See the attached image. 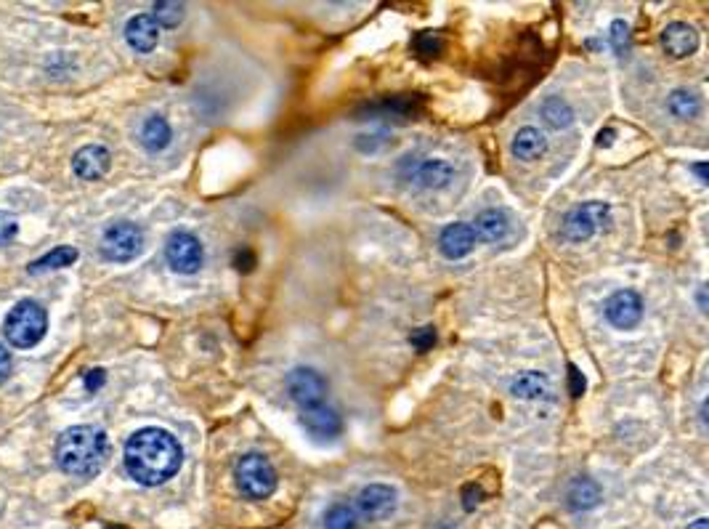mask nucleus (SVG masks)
I'll list each match as a JSON object with an SVG mask.
<instances>
[{
  "label": "nucleus",
  "mask_w": 709,
  "mask_h": 529,
  "mask_svg": "<svg viewBox=\"0 0 709 529\" xmlns=\"http://www.w3.org/2000/svg\"><path fill=\"white\" fill-rule=\"evenodd\" d=\"M125 471L144 487H157L178 474L184 450L165 428H141L125 442Z\"/></svg>",
  "instance_id": "f257e3e1"
},
{
  "label": "nucleus",
  "mask_w": 709,
  "mask_h": 529,
  "mask_svg": "<svg viewBox=\"0 0 709 529\" xmlns=\"http://www.w3.org/2000/svg\"><path fill=\"white\" fill-rule=\"evenodd\" d=\"M54 455L64 474L88 479L107 463L109 439L99 426H72L56 439Z\"/></svg>",
  "instance_id": "f03ea898"
},
{
  "label": "nucleus",
  "mask_w": 709,
  "mask_h": 529,
  "mask_svg": "<svg viewBox=\"0 0 709 529\" xmlns=\"http://www.w3.org/2000/svg\"><path fill=\"white\" fill-rule=\"evenodd\" d=\"M48 330V314L46 309L32 301V298H24L19 304L6 314V322H3V333H6V341L14 346V349H32L43 341V335Z\"/></svg>",
  "instance_id": "7ed1b4c3"
},
{
  "label": "nucleus",
  "mask_w": 709,
  "mask_h": 529,
  "mask_svg": "<svg viewBox=\"0 0 709 529\" xmlns=\"http://www.w3.org/2000/svg\"><path fill=\"white\" fill-rule=\"evenodd\" d=\"M234 482H237V490L242 492V498L266 500L271 492L277 490V471H274L266 455L247 452L234 466Z\"/></svg>",
  "instance_id": "20e7f679"
},
{
  "label": "nucleus",
  "mask_w": 709,
  "mask_h": 529,
  "mask_svg": "<svg viewBox=\"0 0 709 529\" xmlns=\"http://www.w3.org/2000/svg\"><path fill=\"white\" fill-rule=\"evenodd\" d=\"M141 250H144V232L131 221H115L101 237V256L112 264H128L141 256Z\"/></svg>",
  "instance_id": "39448f33"
},
{
  "label": "nucleus",
  "mask_w": 709,
  "mask_h": 529,
  "mask_svg": "<svg viewBox=\"0 0 709 529\" xmlns=\"http://www.w3.org/2000/svg\"><path fill=\"white\" fill-rule=\"evenodd\" d=\"M401 179L415 184L423 189H444L455 181V168L444 160H433V157L407 155L399 165Z\"/></svg>",
  "instance_id": "423d86ee"
},
{
  "label": "nucleus",
  "mask_w": 709,
  "mask_h": 529,
  "mask_svg": "<svg viewBox=\"0 0 709 529\" xmlns=\"http://www.w3.org/2000/svg\"><path fill=\"white\" fill-rule=\"evenodd\" d=\"M609 216H611L609 205H603V203L577 205L574 211H569L566 213V218H563V224H561L563 240H569V242L590 240V237H593L598 229H603V226H606Z\"/></svg>",
  "instance_id": "0eeeda50"
},
{
  "label": "nucleus",
  "mask_w": 709,
  "mask_h": 529,
  "mask_svg": "<svg viewBox=\"0 0 709 529\" xmlns=\"http://www.w3.org/2000/svg\"><path fill=\"white\" fill-rule=\"evenodd\" d=\"M165 258L173 272L197 274L205 261V250L192 232H173L165 242Z\"/></svg>",
  "instance_id": "6e6552de"
},
{
  "label": "nucleus",
  "mask_w": 709,
  "mask_h": 529,
  "mask_svg": "<svg viewBox=\"0 0 709 529\" xmlns=\"http://www.w3.org/2000/svg\"><path fill=\"white\" fill-rule=\"evenodd\" d=\"M285 386L290 391V399H293L295 405H301V410L303 407L322 405L324 397H327V381L316 370H311V367H295V370H290L285 378Z\"/></svg>",
  "instance_id": "1a4fd4ad"
},
{
  "label": "nucleus",
  "mask_w": 709,
  "mask_h": 529,
  "mask_svg": "<svg viewBox=\"0 0 709 529\" xmlns=\"http://www.w3.org/2000/svg\"><path fill=\"white\" fill-rule=\"evenodd\" d=\"M396 503H399V498H396L394 487H388V484H370V487H364V490L356 495L354 511L356 516H362L367 522H383V519L394 514Z\"/></svg>",
  "instance_id": "9d476101"
},
{
  "label": "nucleus",
  "mask_w": 709,
  "mask_h": 529,
  "mask_svg": "<svg viewBox=\"0 0 709 529\" xmlns=\"http://www.w3.org/2000/svg\"><path fill=\"white\" fill-rule=\"evenodd\" d=\"M301 426L306 428V434L319 444L335 442V439L343 434V421H340V415L335 413L332 407L324 405V402L314 407H303Z\"/></svg>",
  "instance_id": "9b49d317"
},
{
  "label": "nucleus",
  "mask_w": 709,
  "mask_h": 529,
  "mask_svg": "<svg viewBox=\"0 0 709 529\" xmlns=\"http://www.w3.org/2000/svg\"><path fill=\"white\" fill-rule=\"evenodd\" d=\"M606 319L617 330H632L643 319V298L635 290H617L606 298Z\"/></svg>",
  "instance_id": "f8f14e48"
},
{
  "label": "nucleus",
  "mask_w": 709,
  "mask_h": 529,
  "mask_svg": "<svg viewBox=\"0 0 709 529\" xmlns=\"http://www.w3.org/2000/svg\"><path fill=\"white\" fill-rule=\"evenodd\" d=\"M109 165H112V155L101 144H88V147L78 149L75 157H72V171L85 181L101 179L109 171Z\"/></svg>",
  "instance_id": "ddd939ff"
},
{
  "label": "nucleus",
  "mask_w": 709,
  "mask_h": 529,
  "mask_svg": "<svg viewBox=\"0 0 709 529\" xmlns=\"http://www.w3.org/2000/svg\"><path fill=\"white\" fill-rule=\"evenodd\" d=\"M662 46L675 59H686L699 48V32L686 22H672L662 30Z\"/></svg>",
  "instance_id": "4468645a"
},
{
  "label": "nucleus",
  "mask_w": 709,
  "mask_h": 529,
  "mask_svg": "<svg viewBox=\"0 0 709 529\" xmlns=\"http://www.w3.org/2000/svg\"><path fill=\"white\" fill-rule=\"evenodd\" d=\"M125 40H128V46H131L133 51L149 54V51H155L157 43H160V27H157V22L149 14L133 16L131 22L125 24Z\"/></svg>",
  "instance_id": "2eb2a0df"
},
{
  "label": "nucleus",
  "mask_w": 709,
  "mask_h": 529,
  "mask_svg": "<svg viewBox=\"0 0 709 529\" xmlns=\"http://www.w3.org/2000/svg\"><path fill=\"white\" fill-rule=\"evenodd\" d=\"M439 248L441 253L449 258V261H457V258H465L476 248V234H473L471 224H449L439 237Z\"/></svg>",
  "instance_id": "dca6fc26"
},
{
  "label": "nucleus",
  "mask_w": 709,
  "mask_h": 529,
  "mask_svg": "<svg viewBox=\"0 0 709 529\" xmlns=\"http://www.w3.org/2000/svg\"><path fill=\"white\" fill-rule=\"evenodd\" d=\"M508 232H510L508 216H505L502 211H497V208H489V211L478 213L476 224H473V234H476V240L489 242V245L505 240V237H508Z\"/></svg>",
  "instance_id": "f3484780"
},
{
  "label": "nucleus",
  "mask_w": 709,
  "mask_h": 529,
  "mask_svg": "<svg viewBox=\"0 0 709 529\" xmlns=\"http://www.w3.org/2000/svg\"><path fill=\"white\" fill-rule=\"evenodd\" d=\"M566 503L571 511H590L601 503V487L590 476H577L566 490Z\"/></svg>",
  "instance_id": "a211bd4d"
},
{
  "label": "nucleus",
  "mask_w": 709,
  "mask_h": 529,
  "mask_svg": "<svg viewBox=\"0 0 709 529\" xmlns=\"http://www.w3.org/2000/svg\"><path fill=\"white\" fill-rule=\"evenodd\" d=\"M510 149H513V155L518 157V160H524V163H532V160H537V157L545 155V149H548V141H545V136H542L537 128H532V125H526V128H521V131L513 136V144H510Z\"/></svg>",
  "instance_id": "6ab92c4d"
},
{
  "label": "nucleus",
  "mask_w": 709,
  "mask_h": 529,
  "mask_svg": "<svg viewBox=\"0 0 709 529\" xmlns=\"http://www.w3.org/2000/svg\"><path fill=\"white\" fill-rule=\"evenodd\" d=\"M170 125L168 120L162 115H152L144 120V125H141V144H144V149L147 152H162V149L170 144Z\"/></svg>",
  "instance_id": "aec40b11"
},
{
  "label": "nucleus",
  "mask_w": 709,
  "mask_h": 529,
  "mask_svg": "<svg viewBox=\"0 0 709 529\" xmlns=\"http://www.w3.org/2000/svg\"><path fill=\"white\" fill-rule=\"evenodd\" d=\"M510 391L518 399H540L550 391V381L548 375L542 373H524L510 383Z\"/></svg>",
  "instance_id": "412c9836"
},
{
  "label": "nucleus",
  "mask_w": 709,
  "mask_h": 529,
  "mask_svg": "<svg viewBox=\"0 0 709 529\" xmlns=\"http://www.w3.org/2000/svg\"><path fill=\"white\" fill-rule=\"evenodd\" d=\"M540 115L550 128H555V131H558V128H569L571 120H574V112H571V107L563 102L561 96H550V99H545L540 107Z\"/></svg>",
  "instance_id": "4be33fe9"
},
{
  "label": "nucleus",
  "mask_w": 709,
  "mask_h": 529,
  "mask_svg": "<svg viewBox=\"0 0 709 529\" xmlns=\"http://www.w3.org/2000/svg\"><path fill=\"white\" fill-rule=\"evenodd\" d=\"M78 261V250L70 248V245H64V248H54L48 256L38 258L35 264L30 266L32 274L38 272H51V269H62V266H70Z\"/></svg>",
  "instance_id": "5701e85b"
},
{
  "label": "nucleus",
  "mask_w": 709,
  "mask_h": 529,
  "mask_svg": "<svg viewBox=\"0 0 709 529\" xmlns=\"http://www.w3.org/2000/svg\"><path fill=\"white\" fill-rule=\"evenodd\" d=\"M667 107H670V112L675 117H680V120H691V117L699 115V109H702V102H699V96L694 94V91H686V88H680V91H675V94L667 99Z\"/></svg>",
  "instance_id": "b1692460"
},
{
  "label": "nucleus",
  "mask_w": 709,
  "mask_h": 529,
  "mask_svg": "<svg viewBox=\"0 0 709 529\" xmlns=\"http://www.w3.org/2000/svg\"><path fill=\"white\" fill-rule=\"evenodd\" d=\"M356 524H359L356 511L351 506H343V503L332 506L324 514V529H356Z\"/></svg>",
  "instance_id": "393cba45"
},
{
  "label": "nucleus",
  "mask_w": 709,
  "mask_h": 529,
  "mask_svg": "<svg viewBox=\"0 0 709 529\" xmlns=\"http://www.w3.org/2000/svg\"><path fill=\"white\" fill-rule=\"evenodd\" d=\"M152 19L157 22V27H176V24L184 19V6H181V3L160 0V3L152 6Z\"/></svg>",
  "instance_id": "a878e982"
},
{
  "label": "nucleus",
  "mask_w": 709,
  "mask_h": 529,
  "mask_svg": "<svg viewBox=\"0 0 709 529\" xmlns=\"http://www.w3.org/2000/svg\"><path fill=\"white\" fill-rule=\"evenodd\" d=\"M611 46L617 48V54H625L627 48H630V27L622 19L611 24Z\"/></svg>",
  "instance_id": "bb28decb"
},
{
  "label": "nucleus",
  "mask_w": 709,
  "mask_h": 529,
  "mask_svg": "<svg viewBox=\"0 0 709 529\" xmlns=\"http://www.w3.org/2000/svg\"><path fill=\"white\" fill-rule=\"evenodd\" d=\"M409 343H412L417 351L433 349V343H436V330H433V325L417 327L415 333L409 335Z\"/></svg>",
  "instance_id": "cd10ccee"
},
{
  "label": "nucleus",
  "mask_w": 709,
  "mask_h": 529,
  "mask_svg": "<svg viewBox=\"0 0 709 529\" xmlns=\"http://www.w3.org/2000/svg\"><path fill=\"white\" fill-rule=\"evenodd\" d=\"M16 232H19V224H16L14 213L0 211V245H8L16 237Z\"/></svg>",
  "instance_id": "c85d7f7f"
},
{
  "label": "nucleus",
  "mask_w": 709,
  "mask_h": 529,
  "mask_svg": "<svg viewBox=\"0 0 709 529\" xmlns=\"http://www.w3.org/2000/svg\"><path fill=\"white\" fill-rule=\"evenodd\" d=\"M415 48L425 56H436L441 48V38L439 35H433V32H423V35H417Z\"/></svg>",
  "instance_id": "c756f323"
},
{
  "label": "nucleus",
  "mask_w": 709,
  "mask_h": 529,
  "mask_svg": "<svg viewBox=\"0 0 709 529\" xmlns=\"http://www.w3.org/2000/svg\"><path fill=\"white\" fill-rule=\"evenodd\" d=\"M569 391L571 397H582L585 394V375L579 373L574 365H569Z\"/></svg>",
  "instance_id": "7c9ffc66"
},
{
  "label": "nucleus",
  "mask_w": 709,
  "mask_h": 529,
  "mask_svg": "<svg viewBox=\"0 0 709 529\" xmlns=\"http://www.w3.org/2000/svg\"><path fill=\"white\" fill-rule=\"evenodd\" d=\"M104 381H107V375H104V370H99V367H93V370H88V373L83 375V383L88 391H99Z\"/></svg>",
  "instance_id": "2f4dec72"
},
{
  "label": "nucleus",
  "mask_w": 709,
  "mask_h": 529,
  "mask_svg": "<svg viewBox=\"0 0 709 529\" xmlns=\"http://www.w3.org/2000/svg\"><path fill=\"white\" fill-rule=\"evenodd\" d=\"M14 370V359H11V351L6 346H0V386L8 381V375Z\"/></svg>",
  "instance_id": "473e14b6"
},
{
  "label": "nucleus",
  "mask_w": 709,
  "mask_h": 529,
  "mask_svg": "<svg viewBox=\"0 0 709 529\" xmlns=\"http://www.w3.org/2000/svg\"><path fill=\"white\" fill-rule=\"evenodd\" d=\"M481 495H484V492H481V487H476V484H468V487H465V500H463L465 511H473V508L481 503Z\"/></svg>",
  "instance_id": "72a5a7b5"
},
{
  "label": "nucleus",
  "mask_w": 709,
  "mask_h": 529,
  "mask_svg": "<svg viewBox=\"0 0 709 529\" xmlns=\"http://www.w3.org/2000/svg\"><path fill=\"white\" fill-rule=\"evenodd\" d=\"M611 141H614V131H611V128L598 133V147H611Z\"/></svg>",
  "instance_id": "f704fd0d"
},
{
  "label": "nucleus",
  "mask_w": 709,
  "mask_h": 529,
  "mask_svg": "<svg viewBox=\"0 0 709 529\" xmlns=\"http://www.w3.org/2000/svg\"><path fill=\"white\" fill-rule=\"evenodd\" d=\"M699 309H702V312H707V288H704V285L699 288Z\"/></svg>",
  "instance_id": "c9c22d12"
},
{
  "label": "nucleus",
  "mask_w": 709,
  "mask_h": 529,
  "mask_svg": "<svg viewBox=\"0 0 709 529\" xmlns=\"http://www.w3.org/2000/svg\"><path fill=\"white\" fill-rule=\"evenodd\" d=\"M688 529H709V522L702 516V519H696L694 524H688Z\"/></svg>",
  "instance_id": "e433bc0d"
},
{
  "label": "nucleus",
  "mask_w": 709,
  "mask_h": 529,
  "mask_svg": "<svg viewBox=\"0 0 709 529\" xmlns=\"http://www.w3.org/2000/svg\"><path fill=\"white\" fill-rule=\"evenodd\" d=\"M694 171L699 173V176H702V181H707V165H704V163H696V165H694Z\"/></svg>",
  "instance_id": "4c0bfd02"
}]
</instances>
